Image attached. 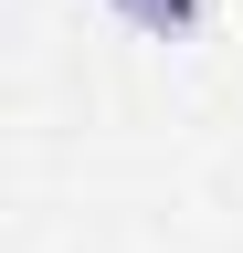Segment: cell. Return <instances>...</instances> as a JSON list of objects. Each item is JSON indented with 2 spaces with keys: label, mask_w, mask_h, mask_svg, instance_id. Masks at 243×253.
Masks as SVG:
<instances>
[{
  "label": "cell",
  "mask_w": 243,
  "mask_h": 253,
  "mask_svg": "<svg viewBox=\"0 0 243 253\" xmlns=\"http://www.w3.org/2000/svg\"><path fill=\"white\" fill-rule=\"evenodd\" d=\"M106 11L127 21V32H148V42H180V32L201 21V0H106Z\"/></svg>",
  "instance_id": "obj_1"
}]
</instances>
